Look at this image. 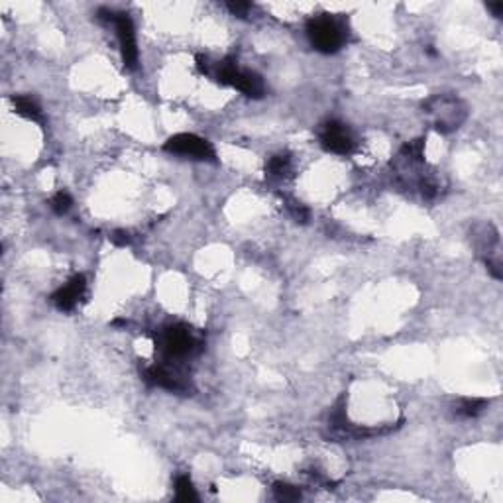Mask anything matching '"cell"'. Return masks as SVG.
I'll return each instance as SVG.
<instances>
[{
    "label": "cell",
    "mask_w": 503,
    "mask_h": 503,
    "mask_svg": "<svg viewBox=\"0 0 503 503\" xmlns=\"http://www.w3.org/2000/svg\"><path fill=\"white\" fill-rule=\"evenodd\" d=\"M201 348H203V340L193 332L191 327L181 322L161 329L156 336V350L165 358V362L193 356L201 352Z\"/></svg>",
    "instance_id": "6da1fadb"
},
{
    "label": "cell",
    "mask_w": 503,
    "mask_h": 503,
    "mask_svg": "<svg viewBox=\"0 0 503 503\" xmlns=\"http://www.w3.org/2000/svg\"><path fill=\"white\" fill-rule=\"evenodd\" d=\"M423 110L433 119V126L440 134H451L458 130L460 124L468 116L466 105L458 96H451V94L431 96L423 105Z\"/></svg>",
    "instance_id": "7a4b0ae2"
},
{
    "label": "cell",
    "mask_w": 503,
    "mask_h": 503,
    "mask_svg": "<svg viewBox=\"0 0 503 503\" xmlns=\"http://www.w3.org/2000/svg\"><path fill=\"white\" fill-rule=\"evenodd\" d=\"M96 16L114 26L116 36H119L122 63L128 71H134L138 67V45H136V30H134L132 18L128 14L114 12V10H108V8H99Z\"/></svg>",
    "instance_id": "3957f363"
},
{
    "label": "cell",
    "mask_w": 503,
    "mask_h": 503,
    "mask_svg": "<svg viewBox=\"0 0 503 503\" xmlns=\"http://www.w3.org/2000/svg\"><path fill=\"white\" fill-rule=\"evenodd\" d=\"M307 38L311 41V45L320 53H336L345 43L342 30L336 24V20H332L329 16L311 18L307 22Z\"/></svg>",
    "instance_id": "277c9868"
},
{
    "label": "cell",
    "mask_w": 503,
    "mask_h": 503,
    "mask_svg": "<svg viewBox=\"0 0 503 503\" xmlns=\"http://www.w3.org/2000/svg\"><path fill=\"white\" fill-rule=\"evenodd\" d=\"M163 150L173 156L181 158L199 159V161H216V152L209 140L201 138L197 134H175L167 138Z\"/></svg>",
    "instance_id": "5b68a950"
},
{
    "label": "cell",
    "mask_w": 503,
    "mask_h": 503,
    "mask_svg": "<svg viewBox=\"0 0 503 503\" xmlns=\"http://www.w3.org/2000/svg\"><path fill=\"white\" fill-rule=\"evenodd\" d=\"M144 382L152 387L167 389L173 393H189L191 382L187 380L179 368H172L170 364H152L144 370Z\"/></svg>",
    "instance_id": "8992f818"
},
{
    "label": "cell",
    "mask_w": 503,
    "mask_h": 503,
    "mask_svg": "<svg viewBox=\"0 0 503 503\" xmlns=\"http://www.w3.org/2000/svg\"><path fill=\"white\" fill-rule=\"evenodd\" d=\"M318 140L320 146L325 147L331 154H338V156H346L354 150V138L352 132L346 128V124L338 122V120H329L322 124L320 132H318Z\"/></svg>",
    "instance_id": "52a82bcc"
},
{
    "label": "cell",
    "mask_w": 503,
    "mask_h": 503,
    "mask_svg": "<svg viewBox=\"0 0 503 503\" xmlns=\"http://www.w3.org/2000/svg\"><path fill=\"white\" fill-rule=\"evenodd\" d=\"M85 289H87V279H85V276H75V278L69 279L63 287H59L57 291L53 293L52 303L59 311L69 313V311H73L77 307L81 297L85 295Z\"/></svg>",
    "instance_id": "ba28073f"
},
{
    "label": "cell",
    "mask_w": 503,
    "mask_h": 503,
    "mask_svg": "<svg viewBox=\"0 0 503 503\" xmlns=\"http://www.w3.org/2000/svg\"><path fill=\"white\" fill-rule=\"evenodd\" d=\"M230 87L238 89L240 93L250 99H262L265 94V83L262 75H258L256 71H248V69H238Z\"/></svg>",
    "instance_id": "9c48e42d"
},
{
    "label": "cell",
    "mask_w": 503,
    "mask_h": 503,
    "mask_svg": "<svg viewBox=\"0 0 503 503\" xmlns=\"http://www.w3.org/2000/svg\"><path fill=\"white\" fill-rule=\"evenodd\" d=\"M488 405H490V399L464 398L454 405V415L460 419H476L488 409Z\"/></svg>",
    "instance_id": "30bf717a"
},
{
    "label": "cell",
    "mask_w": 503,
    "mask_h": 503,
    "mask_svg": "<svg viewBox=\"0 0 503 503\" xmlns=\"http://www.w3.org/2000/svg\"><path fill=\"white\" fill-rule=\"evenodd\" d=\"M12 105L14 110H16L20 116L32 120V122H38V124H43V114H41L40 105H38L32 96H24V94L12 96Z\"/></svg>",
    "instance_id": "8fae6325"
},
{
    "label": "cell",
    "mask_w": 503,
    "mask_h": 503,
    "mask_svg": "<svg viewBox=\"0 0 503 503\" xmlns=\"http://www.w3.org/2000/svg\"><path fill=\"white\" fill-rule=\"evenodd\" d=\"M424 146H427V138L411 140V142H407L405 146L399 150V161L421 165L424 161Z\"/></svg>",
    "instance_id": "7c38bea8"
},
{
    "label": "cell",
    "mask_w": 503,
    "mask_h": 503,
    "mask_svg": "<svg viewBox=\"0 0 503 503\" xmlns=\"http://www.w3.org/2000/svg\"><path fill=\"white\" fill-rule=\"evenodd\" d=\"M289 172H291V156L289 154L271 156L265 163V175L271 177V179H283Z\"/></svg>",
    "instance_id": "4fadbf2b"
},
{
    "label": "cell",
    "mask_w": 503,
    "mask_h": 503,
    "mask_svg": "<svg viewBox=\"0 0 503 503\" xmlns=\"http://www.w3.org/2000/svg\"><path fill=\"white\" fill-rule=\"evenodd\" d=\"M175 497H177V502L183 503L199 502V495L195 491V486H193L191 478L185 476V474L175 480Z\"/></svg>",
    "instance_id": "5bb4252c"
},
{
    "label": "cell",
    "mask_w": 503,
    "mask_h": 503,
    "mask_svg": "<svg viewBox=\"0 0 503 503\" xmlns=\"http://www.w3.org/2000/svg\"><path fill=\"white\" fill-rule=\"evenodd\" d=\"M274 495L278 502H299L303 495H301V490L297 486H291L287 482H276L274 484Z\"/></svg>",
    "instance_id": "9a60e30c"
},
{
    "label": "cell",
    "mask_w": 503,
    "mask_h": 503,
    "mask_svg": "<svg viewBox=\"0 0 503 503\" xmlns=\"http://www.w3.org/2000/svg\"><path fill=\"white\" fill-rule=\"evenodd\" d=\"M50 207H52V211L55 214H59V216H63L67 212L71 211V207H73V199H71V195L67 193V191H59V193H55L50 201Z\"/></svg>",
    "instance_id": "2e32d148"
},
{
    "label": "cell",
    "mask_w": 503,
    "mask_h": 503,
    "mask_svg": "<svg viewBox=\"0 0 503 503\" xmlns=\"http://www.w3.org/2000/svg\"><path fill=\"white\" fill-rule=\"evenodd\" d=\"M287 211H289V214L293 216V220L299 223V225H307L309 218H311L309 209L305 207L303 203H299V201L295 199H287Z\"/></svg>",
    "instance_id": "e0dca14e"
},
{
    "label": "cell",
    "mask_w": 503,
    "mask_h": 503,
    "mask_svg": "<svg viewBox=\"0 0 503 503\" xmlns=\"http://www.w3.org/2000/svg\"><path fill=\"white\" fill-rule=\"evenodd\" d=\"M108 238H110V242H112L114 246H119V248H126V246L132 244V236H130L128 230H114V232H110Z\"/></svg>",
    "instance_id": "ac0fdd59"
},
{
    "label": "cell",
    "mask_w": 503,
    "mask_h": 503,
    "mask_svg": "<svg viewBox=\"0 0 503 503\" xmlns=\"http://www.w3.org/2000/svg\"><path fill=\"white\" fill-rule=\"evenodd\" d=\"M226 8L234 16H240V18H246L248 12H250L252 4L250 2H226Z\"/></svg>",
    "instance_id": "d6986e66"
},
{
    "label": "cell",
    "mask_w": 503,
    "mask_h": 503,
    "mask_svg": "<svg viewBox=\"0 0 503 503\" xmlns=\"http://www.w3.org/2000/svg\"><path fill=\"white\" fill-rule=\"evenodd\" d=\"M488 10H491L493 12V16L495 18H502V14H503V2H493V4H488Z\"/></svg>",
    "instance_id": "ffe728a7"
}]
</instances>
